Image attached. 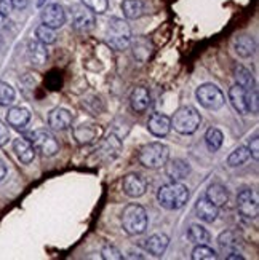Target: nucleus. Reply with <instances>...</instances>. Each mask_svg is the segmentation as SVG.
<instances>
[{
	"label": "nucleus",
	"instance_id": "49530a36",
	"mask_svg": "<svg viewBox=\"0 0 259 260\" xmlns=\"http://www.w3.org/2000/svg\"><path fill=\"white\" fill-rule=\"evenodd\" d=\"M4 26H7V16L0 11V27H4Z\"/></svg>",
	"mask_w": 259,
	"mask_h": 260
},
{
	"label": "nucleus",
	"instance_id": "7c9ffc66",
	"mask_svg": "<svg viewBox=\"0 0 259 260\" xmlns=\"http://www.w3.org/2000/svg\"><path fill=\"white\" fill-rule=\"evenodd\" d=\"M250 150H248V147L246 145H240L237 147L229 156H227V165L231 168H239L242 165H245L246 161L250 160Z\"/></svg>",
	"mask_w": 259,
	"mask_h": 260
},
{
	"label": "nucleus",
	"instance_id": "f704fd0d",
	"mask_svg": "<svg viewBox=\"0 0 259 260\" xmlns=\"http://www.w3.org/2000/svg\"><path fill=\"white\" fill-rule=\"evenodd\" d=\"M36 39L39 42H42L43 45H53L56 42V32H54V29H51L48 26L40 24L36 29Z\"/></svg>",
	"mask_w": 259,
	"mask_h": 260
},
{
	"label": "nucleus",
	"instance_id": "2eb2a0df",
	"mask_svg": "<svg viewBox=\"0 0 259 260\" xmlns=\"http://www.w3.org/2000/svg\"><path fill=\"white\" fill-rule=\"evenodd\" d=\"M148 129L155 138H165L171 131V120L163 114H152L148 121Z\"/></svg>",
	"mask_w": 259,
	"mask_h": 260
},
{
	"label": "nucleus",
	"instance_id": "423d86ee",
	"mask_svg": "<svg viewBox=\"0 0 259 260\" xmlns=\"http://www.w3.org/2000/svg\"><path fill=\"white\" fill-rule=\"evenodd\" d=\"M69 13L72 19V27L80 32L88 34L96 26V16L82 0H69Z\"/></svg>",
	"mask_w": 259,
	"mask_h": 260
},
{
	"label": "nucleus",
	"instance_id": "c03bdc74",
	"mask_svg": "<svg viewBox=\"0 0 259 260\" xmlns=\"http://www.w3.org/2000/svg\"><path fill=\"white\" fill-rule=\"evenodd\" d=\"M5 176H7V166L4 165V161H0V182L5 179Z\"/></svg>",
	"mask_w": 259,
	"mask_h": 260
},
{
	"label": "nucleus",
	"instance_id": "c756f323",
	"mask_svg": "<svg viewBox=\"0 0 259 260\" xmlns=\"http://www.w3.org/2000/svg\"><path fill=\"white\" fill-rule=\"evenodd\" d=\"M187 238L194 244H207L211 240V235L205 227H202L198 223H192L187 230Z\"/></svg>",
	"mask_w": 259,
	"mask_h": 260
},
{
	"label": "nucleus",
	"instance_id": "dca6fc26",
	"mask_svg": "<svg viewBox=\"0 0 259 260\" xmlns=\"http://www.w3.org/2000/svg\"><path fill=\"white\" fill-rule=\"evenodd\" d=\"M151 106V93L146 86H136L130 94V107L136 114H144Z\"/></svg>",
	"mask_w": 259,
	"mask_h": 260
},
{
	"label": "nucleus",
	"instance_id": "a19ab883",
	"mask_svg": "<svg viewBox=\"0 0 259 260\" xmlns=\"http://www.w3.org/2000/svg\"><path fill=\"white\" fill-rule=\"evenodd\" d=\"M0 11L8 16L11 15V11H13V4H11V0H0Z\"/></svg>",
	"mask_w": 259,
	"mask_h": 260
},
{
	"label": "nucleus",
	"instance_id": "f257e3e1",
	"mask_svg": "<svg viewBox=\"0 0 259 260\" xmlns=\"http://www.w3.org/2000/svg\"><path fill=\"white\" fill-rule=\"evenodd\" d=\"M189 200V188L181 182H170L165 184L157 191V201L163 209L178 211L186 206Z\"/></svg>",
	"mask_w": 259,
	"mask_h": 260
},
{
	"label": "nucleus",
	"instance_id": "9b49d317",
	"mask_svg": "<svg viewBox=\"0 0 259 260\" xmlns=\"http://www.w3.org/2000/svg\"><path fill=\"white\" fill-rule=\"evenodd\" d=\"M122 188H123V193H125L127 197L139 198L146 193V190H148V180H146L141 174L130 173L123 177Z\"/></svg>",
	"mask_w": 259,
	"mask_h": 260
},
{
	"label": "nucleus",
	"instance_id": "2f4dec72",
	"mask_svg": "<svg viewBox=\"0 0 259 260\" xmlns=\"http://www.w3.org/2000/svg\"><path fill=\"white\" fill-rule=\"evenodd\" d=\"M224 142V134L218 128H210L205 134V144L210 152H218Z\"/></svg>",
	"mask_w": 259,
	"mask_h": 260
},
{
	"label": "nucleus",
	"instance_id": "79ce46f5",
	"mask_svg": "<svg viewBox=\"0 0 259 260\" xmlns=\"http://www.w3.org/2000/svg\"><path fill=\"white\" fill-rule=\"evenodd\" d=\"M11 4H13V10L22 11V10H26V8H27L29 0H11Z\"/></svg>",
	"mask_w": 259,
	"mask_h": 260
},
{
	"label": "nucleus",
	"instance_id": "58836bf2",
	"mask_svg": "<svg viewBox=\"0 0 259 260\" xmlns=\"http://www.w3.org/2000/svg\"><path fill=\"white\" fill-rule=\"evenodd\" d=\"M248 150H250V155L254 158V160H259V139H257V134H254L253 138H250L248 141Z\"/></svg>",
	"mask_w": 259,
	"mask_h": 260
},
{
	"label": "nucleus",
	"instance_id": "4c0bfd02",
	"mask_svg": "<svg viewBox=\"0 0 259 260\" xmlns=\"http://www.w3.org/2000/svg\"><path fill=\"white\" fill-rule=\"evenodd\" d=\"M257 89L253 88V89H248V109H250V114L256 115L257 114Z\"/></svg>",
	"mask_w": 259,
	"mask_h": 260
},
{
	"label": "nucleus",
	"instance_id": "b1692460",
	"mask_svg": "<svg viewBox=\"0 0 259 260\" xmlns=\"http://www.w3.org/2000/svg\"><path fill=\"white\" fill-rule=\"evenodd\" d=\"M131 45V50H133V56L136 58L139 62H146L148 59H151L152 56V51H154V47L149 39L146 37H138L136 40H131L130 42Z\"/></svg>",
	"mask_w": 259,
	"mask_h": 260
},
{
	"label": "nucleus",
	"instance_id": "0eeeda50",
	"mask_svg": "<svg viewBox=\"0 0 259 260\" xmlns=\"http://www.w3.org/2000/svg\"><path fill=\"white\" fill-rule=\"evenodd\" d=\"M195 96H197V101L200 103V106L208 110H219L224 104H226V96H224L221 89L213 83L200 85L195 91Z\"/></svg>",
	"mask_w": 259,
	"mask_h": 260
},
{
	"label": "nucleus",
	"instance_id": "f03ea898",
	"mask_svg": "<svg viewBox=\"0 0 259 260\" xmlns=\"http://www.w3.org/2000/svg\"><path fill=\"white\" fill-rule=\"evenodd\" d=\"M106 39H107V43L114 50H117V51L127 50L131 42V27L127 22V19L112 16L107 21Z\"/></svg>",
	"mask_w": 259,
	"mask_h": 260
},
{
	"label": "nucleus",
	"instance_id": "37998d69",
	"mask_svg": "<svg viewBox=\"0 0 259 260\" xmlns=\"http://www.w3.org/2000/svg\"><path fill=\"white\" fill-rule=\"evenodd\" d=\"M226 258H227V260H232V258H234V260H245V257H243L242 254H239L237 251H231V252L226 255Z\"/></svg>",
	"mask_w": 259,
	"mask_h": 260
},
{
	"label": "nucleus",
	"instance_id": "1a4fd4ad",
	"mask_svg": "<svg viewBox=\"0 0 259 260\" xmlns=\"http://www.w3.org/2000/svg\"><path fill=\"white\" fill-rule=\"evenodd\" d=\"M237 209L246 219H256L259 214V203L256 191L251 188H243L237 197Z\"/></svg>",
	"mask_w": 259,
	"mask_h": 260
},
{
	"label": "nucleus",
	"instance_id": "39448f33",
	"mask_svg": "<svg viewBox=\"0 0 259 260\" xmlns=\"http://www.w3.org/2000/svg\"><path fill=\"white\" fill-rule=\"evenodd\" d=\"M171 120V128H175L176 133L179 134H194L200 123H202V115L198 114V110L192 106H183L179 107L175 115L170 118Z\"/></svg>",
	"mask_w": 259,
	"mask_h": 260
},
{
	"label": "nucleus",
	"instance_id": "20e7f679",
	"mask_svg": "<svg viewBox=\"0 0 259 260\" xmlns=\"http://www.w3.org/2000/svg\"><path fill=\"white\" fill-rule=\"evenodd\" d=\"M138 160L148 169H160L170 160V149L162 142H149L141 147Z\"/></svg>",
	"mask_w": 259,
	"mask_h": 260
},
{
	"label": "nucleus",
	"instance_id": "72a5a7b5",
	"mask_svg": "<svg viewBox=\"0 0 259 260\" xmlns=\"http://www.w3.org/2000/svg\"><path fill=\"white\" fill-rule=\"evenodd\" d=\"M190 257H192V260H213L218 255H216V251L211 249L208 244H197L192 249Z\"/></svg>",
	"mask_w": 259,
	"mask_h": 260
},
{
	"label": "nucleus",
	"instance_id": "473e14b6",
	"mask_svg": "<svg viewBox=\"0 0 259 260\" xmlns=\"http://www.w3.org/2000/svg\"><path fill=\"white\" fill-rule=\"evenodd\" d=\"M15 101H16L15 88L7 82H0V106L2 107L13 106Z\"/></svg>",
	"mask_w": 259,
	"mask_h": 260
},
{
	"label": "nucleus",
	"instance_id": "4be33fe9",
	"mask_svg": "<svg viewBox=\"0 0 259 260\" xmlns=\"http://www.w3.org/2000/svg\"><path fill=\"white\" fill-rule=\"evenodd\" d=\"M120 149H122L120 139L117 138L116 134H112V136H109V138L103 144H101V147L96 150V156H101L106 161H109V160L112 161L119 155Z\"/></svg>",
	"mask_w": 259,
	"mask_h": 260
},
{
	"label": "nucleus",
	"instance_id": "ea45409f",
	"mask_svg": "<svg viewBox=\"0 0 259 260\" xmlns=\"http://www.w3.org/2000/svg\"><path fill=\"white\" fill-rule=\"evenodd\" d=\"M10 141V131L4 121H0V147L7 145Z\"/></svg>",
	"mask_w": 259,
	"mask_h": 260
},
{
	"label": "nucleus",
	"instance_id": "f8f14e48",
	"mask_svg": "<svg viewBox=\"0 0 259 260\" xmlns=\"http://www.w3.org/2000/svg\"><path fill=\"white\" fill-rule=\"evenodd\" d=\"M101 136H103V128L96 123H83V125L74 128V138L80 145L93 144Z\"/></svg>",
	"mask_w": 259,
	"mask_h": 260
},
{
	"label": "nucleus",
	"instance_id": "9d476101",
	"mask_svg": "<svg viewBox=\"0 0 259 260\" xmlns=\"http://www.w3.org/2000/svg\"><path fill=\"white\" fill-rule=\"evenodd\" d=\"M40 19H42V24L48 26L51 29H60L66 24V19H67L66 10L60 4H48L42 8Z\"/></svg>",
	"mask_w": 259,
	"mask_h": 260
},
{
	"label": "nucleus",
	"instance_id": "393cba45",
	"mask_svg": "<svg viewBox=\"0 0 259 260\" xmlns=\"http://www.w3.org/2000/svg\"><path fill=\"white\" fill-rule=\"evenodd\" d=\"M232 45H234V51L237 53V56H240V58H251L256 53V42L251 36L235 37Z\"/></svg>",
	"mask_w": 259,
	"mask_h": 260
},
{
	"label": "nucleus",
	"instance_id": "e433bc0d",
	"mask_svg": "<svg viewBox=\"0 0 259 260\" xmlns=\"http://www.w3.org/2000/svg\"><path fill=\"white\" fill-rule=\"evenodd\" d=\"M101 257L104 260H122L123 258L122 252L114 244H104L103 249H101Z\"/></svg>",
	"mask_w": 259,
	"mask_h": 260
},
{
	"label": "nucleus",
	"instance_id": "412c9836",
	"mask_svg": "<svg viewBox=\"0 0 259 260\" xmlns=\"http://www.w3.org/2000/svg\"><path fill=\"white\" fill-rule=\"evenodd\" d=\"M13 152L22 165H29L34 161V158H36V149H34L32 144L24 138H18L13 141Z\"/></svg>",
	"mask_w": 259,
	"mask_h": 260
},
{
	"label": "nucleus",
	"instance_id": "5701e85b",
	"mask_svg": "<svg viewBox=\"0 0 259 260\" xmlns=\"http://www.w3.org/2000/svg\"><path fill=\"white\" fill-rule=\"evenodd\" d=\"M31 121V112L24 107H11L7 114V123L15 129H24Z\"/></svg>",
	"mask_w": 259,
	"mask_h": 260
},
{
	"label": "nucleus",
	"instance_id": "09e8293b",
	"mask_svg": "<svg viewBox=\"0 0 259 260\" xmlns=\"http://www.w3.org/2000/svg\"><path fill=\"white\" fill-rule=\"evenodd\" d=\"M45 4V0H39V2H37V7H42Z\"/></svg>",
	"mask_w": 259,
	"mask_h": 260
},
{
	"label": "nucleus",
	"instance_id": "6ab92c4d",
	"mask_svg": "<svg viewBox=\"0 0 259 260\" xmlns=\"http://www.w3.org/2000/svg\"><path fill=\"white\" fill-rule=\"evenodd\" d=\"M27 56L32 66L42 67L48 59V51H47V45H43L42 42L36 40H29L27 43Z\"/></svg>",
	"mask_w": 259,
	"mask_h": 260
},
{
	"label": "nucleus",
	"instance_id": "cd10ccee",
	"mask_svg": "<svg viewBox=\"0 0 259 260\" xmlns=\"http://www.w3.org/2000/svg\"><path fill=\"white\" fill-rule=\"evenodd\" d=\"M120 8L127 19H138L144 13V2L142 0H123Z\"/></svg>",
	"mask_w": 259,
	"mask_h": 260
},
{
	"label": "nucleus",
	"instance_id": "f3484780",
	"mask_svg": "<svg viewBox=\"0 0 259 260\" xmlns=\"http://www.w3.org/2000/svg\"><path fill=\"white\" fill-rule=\"evenodd\" d=\"M48 125L54 131H66L72 125V114L67 109L56 107L48 114Z\"/></svg>",
	"mask_w": 259,
	"mask_h": 260
},
{
	"label": "nucleus",
	"instance_id": "a18cd8bd",
	"mask_svg": "<svg viewBox=\"0 0 259 260\" xmlns=\"http://www.w3.org/2000/svg\"><path fill=\"white\" fill-rule=\"evenodd\" d=\"M127 258H146V255H142L141 252H133V251H130L128 255H127Z\"/></svg>",
	"mask_w": 259,
	"mask_h": 260
},
{
	"label": "nucleus",
	"instance_id": "aec40b11",
	"mask_svg": "<svg viewBox=\"0 0 259 260\" xmlns=\"http://www.w3.org/2000/svg\"><path fill=\"white\" fill-rule=\"evenodd\" d=\"M168 244H170V238L163 233H155L144 241L146 251H148L149 254H152L154 257H162L166 251Z\"/></svg>",
	"mask_w": 259,
	"mask_h": 260
},
{
	"label": "nucleus",
	"instance_id": "a211bd4d",
	"mask_svg": "<svg viewBox=\"0 0 259 260\" xmlns=\"http://www.w3.org/2000/svg\"><path fill=\"white\" fill-rule=\"evenodd\" d=\"M219 208H216L207 197H200L195 203V216L205 223H213L218 219Z\"/></svg>",
	"mask_w": 259,
	"mask_h": 260
},
{
	"label": "nucleus",
	"instance_id": "4468645a",
	"mask_svg": "<svg viewBox=\"0 0 259 260\" xmlns=\"http://www.w3.org/2000/svg\"><path fill=\"white\" fill-rule=\"evenodd\" d=\"M229 101L232 107L239 112L240 115H248V89L242 88L240 85H234L229 89Z\"/></svg>",
	"mask_w": 259,
	"mask_h": 260
},
{
	"label": "nucleus",
	"instance_id": "7ed1b4c3",
	"mask_svg": "<svg viewBox=\"0 0 259 260\" xmlns=\"http://www.w3.org/2000/svg\"><path fill=\"white\" fill-rule=\"evenodd\" d=\"M122 227L128 235H142L148 229V212L141 205L131 203L122 212Z\"/></svg>",
	"mask_w": 259,
	"mask_h": 260
},
{
	"label": "nucleus",
	"instance_id": "de8ad7c7",
	"mask_svg": "<svg viewBox=\"0 0 259 260\" xmlns=\"http://www.w3.org/2000/svg\"><path fill=\"white\" fill-rule=\"evenodd\" d=\"M4 47V37H2V34H0V48Z\"/></svg>",
	"mask_w": 259,
	"mask_h": 260
},
{
	"label": "nucleus",
	"instance_id": "bb28decb",
	"mask_svg": "<svg viewBox=\"0 0 259 260\" xmlns=\"http://www.w3.org/2000/svg\"><path fill=\"white\" fill-rule=\"evenodd\" d=\"M218 244L222 251L231 252V251H239V247H242V238L237 232L234 230H226L218 236Z\"/></svg>",
	"mask_w": 259,
	"mask_h": 260
},
{
	"label": "nucleus",
	"instance_id": "a878e982",
	"mask_svg": "<svg viewBox=\"0 0 259 260\" xmlns=\"http://www.w3.org/2000/svg\"><path fill=\"white\" fill-rule=\"evenodd\" d=\"M207 200L211 201L213 205L216 208H222L227 205L229 201V191L227 188L221 185V184H211L208 188H207V193H205Z\"/></svg>",
	"mask_w": 259,
	"mask_h": 260
},
{
	"label": "nucleus",
	"instance_id": "c9c22d12",
	"mask_svg": "<svg viewBox=\"0 0 259 260\" xmlns=\"http://www.w3.org/2000/svg\"><path fill=\"white\" fill-rule=\"evenodd\" d=\"M95 15H104L109 8V0H82Z\"/></svg>",
	"mask_w": 259,
	"mask_h": 260
},
{
	"label": "nucleus",
	"instance_id": "c85d7f7f",
	"mask_svg": "<svg viewBox=\"0 0 259 260\" xmlns=\"http://www.w3.org/2000/svg\"><path fill=\"white\" fill-rule=\"evenodd\" d=\"M234 77H235V80H237V85H240L242 88H245V89H253V88H256V85H254V77H253L251 71L246 69L245 66H242V64L235 66L234 67Z\"/></svg>",
	"mask_w": 259,
	"mask_h": 260
},
{
	"label": "nucleus",
	"instance_id": "6e6552de",
	"mask_svg": "<svg viewBox=\"0 0 259 260\" xmlns=\"http://www.w3.org/2000/svg\"><path fill=\"white\" fill-rule=\"evenodd\" d=\"M29 142L43 156H54L60 152V142L47 129H36L29 134Z\"/></svg>",
	"mask_w": 259,
	"mask_h": 260
},
{
	"label": "nucleus",
	"instance_id": "ddd939ff",
	"mask_svg": "<svg viewBox=\"0 0 259 260\" xmlns=\"http://www.w3.org/2000/svg\"><path fill=\"white\" fill-rule=\"evenodd\" d=\"M165 173L171 179V182H181L190 174V165L181 158H175V160H168L165 163Z\"/></svg>",
	"mask_w": 259,
	"mask_h": 260
}]
</instances>
